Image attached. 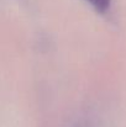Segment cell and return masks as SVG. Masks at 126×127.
I'll return each instance as SVG.
<instances>
[{
  "instance_id": "obj_1",
  "label": "cell",
  "mask_w": 126,
  "mask_h": 127,
  "mask_svg": "<svg viewBox=\"0 0 126 127\" xmlns=\"http://www.w3.org/2000/svg\"><path fill=\"white\" fill-rule=\"evenodd\" d=\"M96 10H99V11H101V12H105L108 9H109V6H110V2H111V0H88Z\"/></svg>"
}]
</instances>
